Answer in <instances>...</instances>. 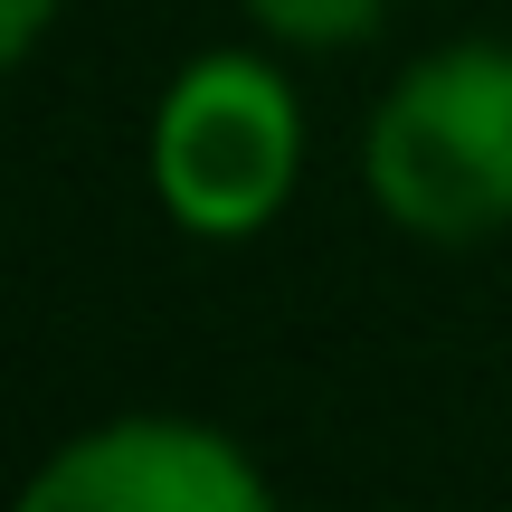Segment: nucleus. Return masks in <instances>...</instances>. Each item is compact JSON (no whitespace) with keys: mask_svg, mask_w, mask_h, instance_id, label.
I'll list each match as a JSON object with an SVG mask.
<instances>
[{"mask_svg":"<svg viewBox=\"0 0 512 512\" xmlns=\"http://www.w3.org/2000/svg\"><path fill=\"white\" fill-rule=\"evenodd\" d=\"M247 19L294 57H342L389 19V0H247Z\"/></svg>","mask_w":512,"mask_h":512,"instance_id":"4","label":"nucleus"},{"mask_svg":"<svg viewBox=\"0 0 512 512\" xmlns=\"http://www.w3.org/2000/svg\"><path fill=\"white\" fill-rule=\"evenodd\" d=\"M57 10H67V0H0V57H10V67H29V57L48 48Z\"/></svg>","mask_w":512,"mask_h":512,"instance_id":"5","label":"nucleus"},{"mask_svg":"<svg viewBox=\"0 0 512 512\" xmlns=\"http://www.w3.org/2000/svg\"><path fill=\"white\" fill-rule=\"evenodd\" d=\"M19 512H275V494L200 418H105L19 484Z\"/></svg>","mask_w":512,"mask_h":512,"instance_id":"3","label":"nucleus"},{"mask_svg":"<svg viewBox=\"0 0 512 512\" xmlns=\"http://www.w3.org/2000/svg\"><path fill=\"white\" fill-rule=\"evenodd\" d=\"M361 190L427 247L512 228V38L427 48L361 133Z\"/></svg>","mask_w":512,"mask_h":512,"instance_id":"1","label":"nucleus"},{"mask_svg":"<svg viewBox=\"0 0 512 512\" xmlns=\"http://www.w3.org/2000/svg\"><path fill=\"white\" fill-rule=\"evenodd\" d=\"M152 200L181 238L238 247L285 219L304 181V105L256 48H209L152 105Z\"/></svg>","mask_w":512,"mask_h":512,"instance_id":"2","label":"nucleus"}]
</instances>
